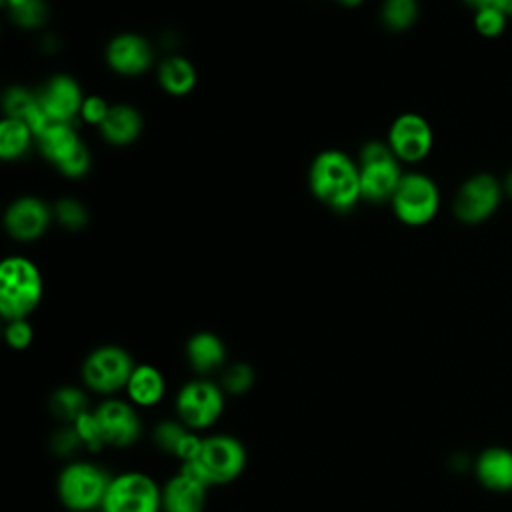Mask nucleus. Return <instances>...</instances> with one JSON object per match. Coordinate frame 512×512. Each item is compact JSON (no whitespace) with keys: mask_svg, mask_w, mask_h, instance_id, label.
Segmentation results:
<instances>
[{"mask_svg":"<svg viewBox=\"0 0 512 512\" xmlns=\"http://www.w3.org/2000/svg\"><path fill=\"white\" fill-rule=\"evenodd\" d=\"M246 448L230 434H212L202 438L198 456L182 462L180 472L202 482L204 486H222L234 482L246 468Z\"/></svg>","mask_w":512,"mask_h":512,"instance_id":"obj_1","label":"nucleus"},{"mask_svg":"<svg viewBox=\"0 0 512 512\" xmlns=\"http://www.w3.org/2000/svg\"><path fill=\"white\" fill-rule=\"evenodd\" d=\"M310 184L314 194L336 210H348L354 206L360 190V172L350 158L342 152H322L310 170Z\"/></svg>","mask_w":512,"mask_h":512,"instance_id":"obj_2","label":"nucleus"},{"mask_svg":"<svg viewBox=\"0 0 512 512\" xmlns=\"http://www.w3.org/2000/svg\"><path fill=\"white\" fill-rule=\"evenodd\" d=\"M112 476L94 462L76 460L66 464L56 480V494L62 506L72 512H92L102 506Z\"/></svg>","mask_w":512,"mask_h":512,"instance_id":"obj_3","label":"nucleus"},{"mask_svg":"<svg viewBox=\"0 0 512 512\" xmlns=\"http://www.w3.org/2000/svg\"><path fill=\"white\" fill-rule=\"evenodd\" d=\"M42 282L36 266L26 258H8L0 266V312L6 320L26 318L38 304Z\"/></svg>","mask_w":512,"mask_h":512,"instance_id":"obj_4","label":"nucleus"},{"mask_svg":"<svg viewBox=\"0 0 512 512\" xmlns=\"http://www.w3.org/2000/svg\"><path fill=\"white\" fill-rule=\"evenodd\" d=\"M100 512H162V488L138 470L112 476Z\"/></svg>","mask_w":512,"mask_h":512,"instance_id":"obj_5","label":"nucleus"},{"mask_svg":"<svg viewBox=\"0 0 512 512\" xmlns=\"http://www.w3.org/2000/svg\"><path fill=\"white\" fill-rule=\"evenodd\" d=\"M174 406L178 420L190 430H208L224 412V388L206 378L190 380L178 390Z\"/></svg>","mask_w":512,"mask_h":512,"instance_id":"obj_6","label":"nucleus"},{"mask_svg":"<svg viewBox=\"0 0 512 512\" xmlns=\"http://www.w3.org/2000/svg\"><path fill=\"white\" fill-rule=\"evenodd\" d=\"M134 366L132 356L124 348L100 346L84 360L82 382L96 394H114L126 390Z\"/></svg>","mask_w":512,"mask_h":512,"instance_id":"obj_7","label":"nucleus"},{"mask_svg":"<svg viewBox=\"0 0 512 512\" xmlns=\"http://www.w3.org/2000/svg\"><path fill=\"white\" fill-rule=\"evenodd\" d=\"M396 216L410 224L420 226L430 222L440 206V194L436 184L424 174H406L400 178L396 192L392 194Z\"/></svg>","mask_w":512,"mask_h":512,"instance_id":"obj_8","label":"nucleus"},{"mask_svg":"<svg viewBox=\"0 0 512 512\" xmlns=\"http://www.w3.org/2000/svg\"><path fill=\"white\" fill-rule=\"evenodd\" d=\"M502 196V180L488 172L474 174L458 188L454 196V214L464 224H480L498 210Z\"/></svg>","mask_w":512,"mask_h":512,"instance_id":"obj_9","label":"nucleus"},{"mask_svg":"<svg viewBox=\"0 0 512 512\" xmlns=\"http://www.w3.org/2000/svg\"><path fill=\"white\" fill-rule=\"evenodd\" d=\"M398 158L380 142H372L362 150V170H360V190L362 196L370 200H382L396 192L400 182Z\"/></svg>","mask_w":512,"mask_h":512,"instance_id":"obj_10","label":"nucleus"},{"mask_svg":"<svg viewBox=\"0 0 512 512\" xmlns=\"http://www.w3.org/2000/svg\"><path fill=\"white\" fill-rule=\"evenodd\" d=\"M94 414L106 446L128 448L142 434V420L132 402L108 398L94 408Z\"/></svg>","mask_w":512,"mask_h":512,"instance_id":"obj_11","label":"nucleus"},{"mask_svg":"<svg viewBox=\"0 0 512 512\" xmlns=\"http://www.w3.org/2000/svg\"><path fill=\"white\" fill-rule=\"evenodd\" d=\"M432 148V130L418 114H402L390 128V150L406 162L422 160Z\"/></svg>","mask_w":512,"mask_h":512,"instance_id":"obj_12","label":"nucleus"},{"mask_svg":"<svg viewBox=\"0 0 512 512\" xmlns=\"http://www.w3.org/2000/svg\"><path fill=\"white\" fill-rule=\"evenodd\" d=\"M476 480L490 492L512 490V450L506 446H488L474 460Z\"/></svg>","mask_w":512,"mask_h":512,"instance_id":"obj_13","label":"nucleus"},{"mask_svg":"<svg viewBox=\"0 0 512 512\" xmlns=\"http://www.w3.org/2000/svg\"><path fill=\"white\" fill-rule=\"evenodd\" d=\"M206 494L208 486L178 472L162 486V512H204Z\"/></svg>","mask_w":512,"mask_h":512,"instance_id":"obj_14","label":"nucleus"},{"mask_svg":"<svg viewBox=\"0 0 512 512\" xmlns=\"http://www.w3.org/2000/svg\"><path fill=\"white\" fill-rule=\"evenodd\" d=\"M38 100L46 118L50 122H62V124H68V120L74 118V114L84 104L80 98L78 84L68 76H56L46 86V90Z\"/></svg>","mask_w":512,"mask_h":512,"instance_id":"obj_15","label":"nucleus"},{"mask_svg":"<svg viewBox=\"0 0 512 512\" xmlns=\"http://www.w3.org/2000/svg\"><path fill=\"white\" fill-rule=\"evenodd\" d=\"M128 402L136 408H152L162 402L166 394V378L152 364H136L126 384Z\"/></svg>","mask_w":512,"mask_h":512,"instance_id":"obj_16","label":"nucleus"},{"mask_svg":"<svg viewBox=\"0 0 512 512\" xmlns=\"http://www.w3.org/2000/svg\"><path fill=\"white\" fill-rule=\"evenodd\" d=\"M150 60L152 52L148 42L134 34L118 36L108 46V62L120 74H138L148 68Z\"/></svg>","mask_w":512,"mask_h":512,"instance_id":"obj_17","label":"nucleus"},{"mask_svg":"<svg viewBox=\"0 0 512 512\" xmlns=\"http://www.w3.org/2000/svg\"><path fill=\"white\" fill-rule=\"evenodd\" d=\"M48 224V208L36 198H22L14 202L6 214V226L12 236L32 240L44 232Z\"/></svg>","mask_w":512,"mask_h":512,"instance_id":"obj_18","label":"nucleus"},{"mask_svg":"<svg viewBox=\"0 0 512 512\" xmlns=\"http://www.w3.org/2000/svg\"><path fill=\"white\" fill-rule=\"evenodd\" d=\"M186 358L194 372L208 374L224 364L226 346L216 334L198 332L186 344Z\"/></svg>","mask_w":512,"mask_h":512,"instance_id":"obj_19","label":"nucleus"},{"mask_svg":"<svg viewBox=\"0 0 512 512\" xmlns=\"http://www.w3.org/2000/svg\"><path fill=\"white\" fill-rule=\"evenodd\" d=\"M4 108L8 112V118L26 122L36 136H40L52 122L46 118V114L40 108V100H36L28 90L24 88H10L4 98Z\"/></svg>","mask_w":512,"mask_h":512,"instance_id":"obj_20","label":"nucleus"},{"mask_svg":"<svg viewBox=\"0 0 512 512\" xmlns=\"http://www.w3.org/2000/svg\"><path fill=\"white\" fill-rule=\"evenodd\" d=\"M102 134L108 142L114 144H126L134 140L142 128L140 114L130 106H112L100 124Z\"/></svg>","mask_w":512,"mask_h":512,"instance_id":"obj_21","label":"nucleus"},{"mask_svg":"<svg viewBox=\"0 0 512 512\" xmlns=\"http://www.w3.org/2000/svg\"><path fill=\"white\" fill-rule=\"evenodd\" d=\"M40 148L42 152L54 160L56 164L64 162L76 148H78V138L74 134V130L68 124L62 122H52L40 136Z\"/></svg>","mask_w":512,"mask_h":512,"instance_id":"obj_22","label":"nucleus"},{"mask_svg":"<svg viewBox=\"0 0 512 512\" xmlns=\"http://www.w3.org/2000/svg\"><path fill=\"white\" fill-rule=\"evenodd\" d=\"M50 410L56 418L72 424L80 414L90 410L88 396L76 386H62L50 398Z\"/></svg>","mask_w":512,"mask_h":512,"instance_id":"obj_23","label":"nucleus"},{"mask_svg":"<svg viewBox=\"0 0 512 512\" xmlns=\"http://www.w3.org/2000/svg\"><path fill=\"white\" fill-rule=\"evenodd\" d=\"M160 82L170 94H186L196 82L194 66L184 58H168L160 68Z\"/></svg>","mask_w":512,"mask_h":512,"instance_id":"obj_24","label":"nucleus"},{"mask_svg":"<svg viewBox=\"0 0 512 512\" xmlns=\"http://www.w3.org/2000/svg\"><path fill=\"white\" fill-rule=\"evenodd\" d=\"M30 134L34 132L26 122L14 118L4 120L0 124V156L6 160L20 156L28 148Z\"/></svg>","mask_w":512,"mask_h":512,"instance_id":"obj_25","label":"nucleus"},{"mask_svg":"<svg viewBox=\"0 0 512 512\" xmlns=\"http://www.w3.org/2000/svg\"><path fill=\"white\" fill-rule=\"evenodd\" d=\"M188 432H190V428H188L186 424H182L180 420H178V422H176V420H164V422H160V424L154 428L152 440H154V444H156L162 452H166V454H170V456H176V454H178V448H180V444L184 442V438H186Z\"/></svg>","mask_w":512,"mask_h":512,"instance_id":"obj_26","label":"nucleus"},{"mask_svg":"<svg viewBox=\"0 0 512 512\" xmlns=\"http://www.w3.org/2000/svg\"><path fill=\"white\" fill-rule=\"evenodd\" d=\"M384 22L392 30H406L418 18V2L416 0H386L382 10Z\"/></svg>","mask_w":512,"mask_h":512,"instance_id":"obj_27","label":"nucleus"},{"mask_svg":"<svg viewBox=\"0 0 512 512\" xmlns=\"http://www.w3.org/2000/svg\"><path fill=\"white\" fill-rule=\"evenodd\" d=\"M72 428L76 430V434H78V438H80L84 448H88L92 452H98V450H102L106 446L104 438H102V432H100V426H98V420H96V414H94V408H90L84 414H80L72 422Z\"/></svg>","mask_w":512,"mask_h":512,"instance_id":"obj_28","label":"nucleus"},{"mask_svg":"<svg viewBox=\"0 0 512 512\" xmlns=\"http://www.w3.org/2000/svg\"><path fill=\"white\" fill-rule=\"evenodd\" d=\"M254 370L250 364H244V362H238V364H232L224 374H222V388L224 392H230V394H244L252 388L254 384Z\"/></svg>","mask_w":512,"mask_h":512,"instance_id":"obj_29","label":"nucleus"},{"mask_svg":"<svg viewBox=\"0 0 512 512\" xmlns=\"http://www.w3.org/2000/svg\"><path fill=\"white\" fill-rule=\"evenodd\" d=\"M508 14L496 8H482L474 12V28L486 38H496L506 30Z\"/></svg>","mask_w":512,"mask_h":512,"instance_id":"obj_30","label":"nucleus"},{"mask_svg":"<svg viewBox=\"0 0 512 512\" xmlns=\"http://www.w3.org/2000/svg\"><path fill=\"white\" fill-rule=\"evenodd\" d=\"M12 16L20 26L32 28V26H40L46 20L48 10L42 0H26L20 6L12 8Z\"/></svg>","mask_w":512,"mask_h":512,"instance_id":"obj_31","label":"nucleus"},{"mask_svg":"<svg viewBox=\"0 0 512 512\" xmlns=\"http://www.w3.org/2000/svg\"><path fill=\"white\" fill-rule=\"evenodd\" d=\"M56 216L64 226L72 230L84 226L86 222V210L76 200H60L56 206Z\"/></svg>","mask_w":512,"mask_h":512,"instance_id":"obj_32","label":"nucleus"},{"mask_svg":"<svg viewBox=\"0 0 512 512\" xmlns=\"http://www.w3.org/2000/svg\"><path fill=\"white\" fill-rule=\"evenodd\" d=\"M34 338V330L32 326L26 322V318L22 320H10L8 328H6V342L10 344V348L14 350H24L30 346Z\"/></svg>","mask_w":512,"mask_h":512,"instance_id":"obj_33","label":"nucleus"},{"mask_svg":"<svg viewBox=\"0 0 512 512\" xmlns=\"http://www.w3.org/2000/svg\"><path fill=\"white\" fill-rule=\"evenodd\" d=\"M82 446L76 430L72 428V424H68L66 428H60L54 436H52V450L60 456H68L72 452H76Z\"/></svg>","mask_w":512,"mask_h":512,"instance_id":"obj_34","label":"nucleus"},{"mask_svg":"<svg viewBox=\"0 0 512 512\" xmlns=\"http://www.w3.org/2000/svg\"><path fill=\"white\" fill-rule=\"evenodd\" d=\"M88 162H90V156H88V150L84 148V144H78V148L64 160L60 162V170L68 176H80L86 172L88 168Z\"/></svg>","mask_w":512,"mask_h":512,"instance_id":"obj_35","label":"nucleus"},{"mask_svg":"<svg viewBox=\"0 0 512 512\" xmlns=\"http://www.w3.org/2000/svg\"><path fill=\"white\" fill-rule=\"evenodd\" d=\"M108 110H110V108L106 106V102H104L102 98H96V96L84 100V104H82V116H84V120H88V122H98V124H102L104 118H106V114H108Z\"/></svg>","mask_w":512,"mask_h":512,"instance_id":"obj_36","label":"nucleus"},{"mask_svg":"<svg viewBox=\"0 0 512 512\" xmlns=\"http://www.w3.org/2000/svg\"><path fill=\"white\" fill-rule=\"evenodd\" d=\"M464 4L470 6L474 12L482 8H496L508 16L512 14V0H464Z\"/></svg>","mask_w":512,"mask_h":512,"instance_id":"obj_37","label":"nucleus"},{"mask_svg":"<svg viewBox=\"0 0 512 512\" xmlns=\"http://www.w3.org/2000/svg\"><path fill=\"white\" fill-rule=\"evenodd\" d=\"M502 190H504V196H508L512 200V168L506 172V176L502 180Z\"/></svg>","mask_w":512,"mask_h":512,"instance_id":"obj_38","label":"nucleus"},{"mask_svg":"<svg viewBox=\"0 0 512 512\" xmlns=\"http://www.w3.org/2000/svg\"><path fill=\"white\" fill-rule=\"evenodd\" d=\"M344 6H358L362 0H340Z\"/></svg>","mask_w":512,"mask_h":512,"instance_id":"obj_39","label":"nucleus"},{"mask_svg":"<svg viewBox=\"0 0 512 512\" xmlns=\"http://www.w3.org/2000/svg\"><path fill=\"white\" fill-rule=\"evenodd\" d=\"M2 2H4V0H2Z\"/></svg>","mask_w":512,"mask_h":512,"instance_id":"obj_40","label":"nucleus"}]
</instances>
